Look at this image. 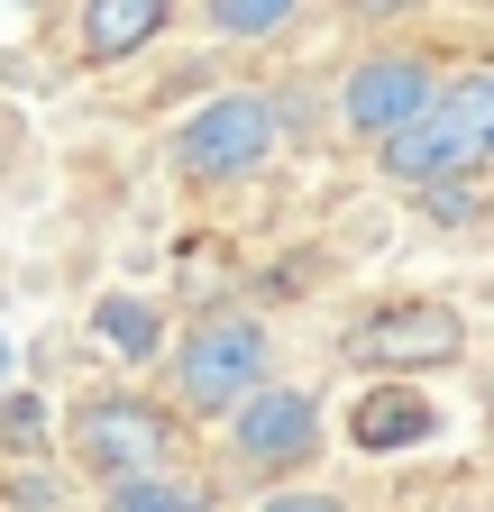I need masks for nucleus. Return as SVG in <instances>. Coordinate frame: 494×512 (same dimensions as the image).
<instances>
[{"label": "nucleus", "instance_id": "nucleus-1", "mask_svg": "<svg viewBox=\"0 0 494 512\" xmlns=\"http://www.w3.org/2000/svg\"><path fill=\"white\" fill-rule=\"evenodd\" d=\"M385 156V174L394 183H449V174H476V165H494V64L485 74H458V83H440L394 138L376 147Z\"/></svg>", "mask_w": 494, "mask_h": 512}, {"label": "nucleus", "instance_id": "nucleus-2", "mask_svg": "<svg viewBox=\"0 0 494 512\" xmlns=\"http://www.w3.org/2000/svg\"><path fill=\"white\" fill-rule=\"evenodd\" d=\"M65 448L92 485H138L156 467H183V421L147 394H83L65 421Z\"/></svg>", "mask_w": 494, "mask_h": 512}, {"label": "nucleus", "instance_id": "nucleus-3", "mask_svg": "<svg viewBox=\"0 0 494 512\" xmlns=\"http://www.w3.org/2000/svg\"><path fill=\"white\" fill-rule=\"evenodd\" d=\"M266 375H275V330L257 311H211L174 348V403L193 421H220L247 384H266Z\"/></svg>", "mask_w": 494, "mask_h": 512}, {"label": "nucleus", "instance_id": "nucleus-4", "mask_svg": "<svg viewBox=\"0 0 494 512\" xmlns=\"http://www.w3.org/2000/svg\"><path fill=\"white\" fill-rule=\"evenodd\" d=\"M284 138V119L266 92H211L193 119L174 128V183H193V192H220V183H247Z\"/></svg>", "mask_w": 494, "mask_h": 512}, {"label": "nucleus", "instance_id": "nucleus-5", "mask_svg": "<svg viewBox=\"0 0 494 512\" xmlns=\"http://www.w3.org/2000/svg\"><path fill=\"white\" fill-rule=\"evenodd\" d=\"M220 421H229V458L247 476H266V485H284V476H302L321 458V394H312V384L266 375V384H247Z\"/></svg>", "mask_w": 494, "mask_h": 512}, {"label": "nucleus", "instance_id": "nucleus-6", "mask_svg": "<svg viewBox=\"0 0 494 512\" xmlns=\"http://www.w3.org/2000/svg\"><path fill=\"white\" fill-rule=\"evenodd\" d=\"M339 357H348V366H366V375H421V366L467 357V320H458L449 302H394V311L348 320Z\"/></svg>", "mask_w": 494, "mask_h": 512}, {"label": "nucleus", "instance_id": "nucleus-7", "mask_svg": "<svg viewBox=\"0 0 494 512\" xmlns=\"http://www.w3.org/2000/svg\"><path fill=\"white\" fill-rule=\"evenodd\" d=\"M430 92H440V74H430L421 55H366V64H348V83H339V128L366 138V147H385Z\"/></svg>", "mask_w": 494, "mask_h": 512}, {"label": "nucleus", "instance_id": "nucleus-8", "mask_svg": "<svg viewBox=\"0 0 494 512\" xmlns=\"http://www.w3.org/2000/svg\"><path fill=\"white\" fill-rule=\"evenodd\" d=\"M174 28V0H74V55L83 64H129Z\"/></svg>", "mask_w": 494, "mask_h": 512}, {"label": "nucleus", "instance_id": "nucleus-9", "mask_svg": "<svg viewBox=\"0 0 494 512\" xmlns=\"http://www.w3.org/2000/svg\"><path fill=\"white\" fill-rule=\"evenodd\" d=\"M348 439L366 448V458H394V448H421V439H440V412H430V394H412V384H376V394L357 403Z\"/></svg>", "mask_w": 494, "mask_h": 512}, {"label": "nucleus", "instance_id": "nucleus-10", "mask_svg": "<svg viewBox=\"0 0 494 512\" xmlns=\"http://www.w3.org/2000/svg\"><path fill=\"white\" fill-rule=\"evenodd\" d=\"M92 339H101L110 357L147 366V357H165V311H156L147 293H101V302H92Z\"/></svg>", "mask_w": 494, "mask_h": 512}, {"label": "nucleus", "instance_id": "nucleus-11", "mask_svg": "<svg viewBox=\"0 0 494 512\" xmlns=\"http://www.w3.org/2000/svg\"><path fill=\"white\" fill-rule=\"evenodd\" d=\"M302 19V0H202V28L229 37V46H266Z\"/></svg>", "mask_w": 494, "mask_h": 512}, {"label": "nucleus", "instance_id": "nucleus-12", "mask_svg": "<svg viewBox=\"0 0 494 512\" xmlns=\"http://www.w3.org/2000/svg\"><path fill=\"white\" fill-rule=\"evenodd\" d=\"M110 503H119V512H211V485L156 467V476H138V485H110Z\"/></svg>", "mask_w": 494, "mask_h": 512}, {"label": "nucleus", "instance_id": "nucleus-13", "mask_svg": "<svg viewBox=\"0 0 494 512\" xmlns=\"http://www.w3.org/2000/svg\"><path fill=\"white\" fill-rule=\"evenodd\" d=\"M0 448H46V412H37V394L0 403Z\"/></svg>", "mask_w": 494, "mask_h": 512}, {"label": "nucleus", "instance_id": "nucleus-14", "mask_svg": "<svg viewBox=\"0 0 494 512\" xmlns=\"http://www.w3.org/2000/svg\"><path fill=\"white\" fill-rule=\"evenodd\" d=\"M257 512H348L339 494H321V485H284V494H266Z\"/></svg>", "mask_w": 494, "mask_h": 512}, {"label": "nucleus", "instance_id": "nucleus-15", "mask_svg": "<svg viewBox=\"0 0 494 512\" xmlns=\"http://www.w3.org/2000/svg\"><path fill=\"white\" fill-rule=\"evenodd\" d=\"M421 192H430V211H440V220H476V192H467V183H458V192H449V183H421Z\"/></svg>", "mask_w": 494, "mask_h": 512}, {"label": "nucleus", "instance_id": "nucleus-16", "mask_svg": "<svg viewBox=\"0 0 494 512\" xmlns=\"http://www.w3.org/2000/svg\"><path fill=\"white\" fill-rule=\"evenodd\" d=\"M0 394H10V339H0Z\"/></svg>", "mask_w": 494, "mask_h": 512}]
</instances>
